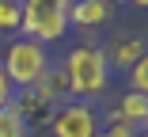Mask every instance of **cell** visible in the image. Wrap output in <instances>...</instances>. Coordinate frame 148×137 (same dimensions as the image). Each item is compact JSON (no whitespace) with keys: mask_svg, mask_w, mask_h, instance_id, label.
<instances>
[{"mask_svg":"<svg viewBox=\"0 0 148 137\" xmlns=\"http://www.w3.org/2000/svg\"><path fill=\"white\" fill-rule=\"evenodd\" d=\"M129 88H133L137 95L148 92V61H137V65L129 69Z\"/></svg>","mask_w":148,"mask_h":137,"instance_id":"obj_11","label":"cell"},{"mask_svg":"<svg viewBox=\"0 0 148 137\" xmlns=\"http://www.w3.org/2000/svg\"><path fill=\"white\" fill-rule=\"evenodd\" d=\"M12 99H15V88H12V80L0 72V111H4V107H12Z\"/></svg>","mask_w":148,"mask_h":137,"instance_id":"obj_14","label":"cell"},{"mask_svg":"<svg viewBox=\"0 0 148 137\" xmlns=\"http://www.w3.org/2000/svg\"><path fill=\"white\" fill-rule=\"evenodd\" d=\"M49 133L53 137H95L99 133V114H95L91 103H65V107L53 111Z\"/></svg>","mask_w":148,"mask_h":137,"instance_id":"obj_4","label":"cell"},{"mask_svg":"<svg viewBox=\"0 0 148 137\" xmlns=\"http://www.w3.org/2000/svg\"><path fill=\"white\" fill-rule=\"evenodd\" d=\"M34 95L46 103V107H57V103H69V80H65V69L61 65H49L46 72H42V80H38V84H34Z\"/></svg>","mask_w":148,"mask_h":137,"instance_id":"obj_6","label":"cell"},{"mask_svg":"<svg viewBox=\"0 0 148 137\" xmlns=\"http://www.w3.org/2000/svg\"><path fill=\"white\" fill-rule=\"evenodd\" d=\"M103 57H106V69H133L137 61H144V38H114L106 50H103Z\"/></svg>","mask_w":148,"mask_h":137,"instance_id":"obj_5","label":"cell"},{"mask_svg":"<svg viewBox=\"0 0 148 137\" xmlns=\"http://www.w3.org/2000/svg\"><path fill=\"white\" fill-rule=\"evenodd\" d=\"M106 4H118V0H106Z\"/></svg>","mask_w":148,"mask_h":137,"instance_id":"obj_16","label":"cell"},{"mask_svg":"<svg viewBox=\"0 0 148 137\" xmlns=\"http://www.w3.org/2000/svg\"><path fill=\"white\" fill-rule=\"evenodd\" d=\"M114 118H122V122H129L133 129H140V126L148 122V99H144V95H137V92L122 95V99H118Z\"/></svg>","mask_w":148,"mask_h":137,"instance_id":"obj_8","label":"cell"},{"mask_svg":"<svg viewBox=\"0 0 148 137\" xmlns=\"http://www.w3.org/2000/svg\"><path fill=\"white\" fill-rule=\"evenodd\" d=\"M137 137H144V133H137Z\"/></svg>","mask_w":148,"mask_h":137,"instance_id":"obj_17","label":"cell"},{"mask_svg":"<svg viewBox=\"0 0 148 137\" xmlns=\"http://www.w3.org/2000/svg\"><path fill=\"white\" fill-rule=\"evenodd\" d=\"M137 133H140V129H133L129 122H122V118H114V114H110V126L99 129L95 137H137Z\"/></svg>","mask_w":148,"mask_h":137,"instance_id":"obj_12","label":"cell"},{"mask_svg":"<svg viewBox=\"0 0 148 137\" xmlns=\"http://www.w3.org/2000/svg\"><path fill=\"white\" fill-rule=\"evenodd\" d=\"M65 80H69V92L84 99H91L99 95L106 84H110V69H106V57H103V50L95 46H76L69 57H65Z\"/></svg>","mask_w":148,"mask_h":137,"instance_id":"obj_1","label":"cell"},{"mask_svg":"<svg viewBox=\"0 0 148 137\" xmlns=\"http://www.w3.org/2000/svg\"><path fill=\"white\" fill-rule=\"evenodd\" d=\"M19 19H23V4L19 0H0V34L19 31Z\"/></svg>","mask_w":148,"mask_h":137,"instance_id":"obj_9","label":"cell"},{"mask_svg":"<svg viewBox=\"0 0 148 137\" xmlns=\"http://www.w3.org/2000/svg\"><path fill=\"white\" fill-rule=\"evenodd\" d=\"M129 4H133V8H144V4H148V0H129Z\"/></svg>","mask_w":148,"mask_h":137,"instance_id":"obj_15","label":"cell"},{"mask_svg":"<svg viewBox=\"0 0 148 137\" xmlns=\"http://www.w3.org/2000/svg\"><path fill=\"white\" fill-rule=\"evenodd\" d=\"M0 137H27V122L19 118L15 107H4V111H0Z\"/></svg>","mask_w":148,"mask_h":137,"instance_id":"obj_10","label":"cell"},{"mask_svg":"<svg viewBox=\"0 0 148 137\" xmlns=\"http://www.w3.org/2000/svg\"><path fill=\"white\" fill-rule=\"evenodd\" d=\"M46 69H49V53H46V46H38L31 38H15L4 53V61H0V72L12 80V88H23V92L34 88Z\"/></svg>","mask_w":148,"mask_h":137,"instance_id":"obj_2","label":"cell"},{"mask_svg":"<svg viewBox=\"0 0 148 137\" xmlns=\"http://www.w3.org/2000/svg\"><path fill=\"white\" fill-rule=\"evenodd\" d=\"M114 15V4H106V0H72L69 8V27H103L106 19Z\"/></svg>","mask_w":148,"mask_h":137,"instance_id":"obj_7","label":"cell"},{"mask_svg":"<svg viewBox=\"0 0 148 137\" xmlns=\"http://www.w3.org/2000/svg\"><path fill=\"white\" fill-rule=\"evenodd\" d=\"M69 31V12H49V8H23L19 19V34L31 38L38 46H49L57 38H65Z\"/></svg>","mask_w":148,"mask_h":137,"instance_id":"obj_3","label":"cell"},{"mask_svg":"<svg viewBox=\"0 0 148 137\" xmlns=\"http://www.w3.org/2000/svg\"><path fill=\"white\" fill-rule=\"evenodd\" d=\"M23 8H49V12H69L72 0H19Z\"/></svg>","mask_w":148,"mask_h":137,"instance_id":"obj_13","label":"cell"}]
</instances>
